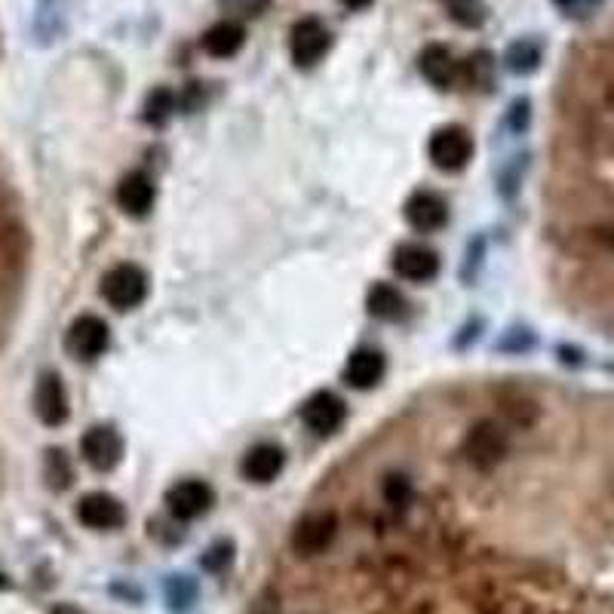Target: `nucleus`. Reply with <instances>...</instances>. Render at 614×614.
<instances>
[{
	"mask_svg": "<svg viewBox=\"0 0 614 614\" xmlns=\"http://www.w3.org/2000/svg\"><path fill=\"white\" fill-rule=\"evenodd\" d=\"M464 455L477 470H492L507 455V433L495 421H477L464 437Z\"/></svg>",
	"mask_w": 614,
	"mask_h": 614,
	"instance_id": "7ed1b4c3",
	"label": "nucleus"
},
{
	"mask_svg": "<svg viewBox=\"0 0 614 614\" xmlns=\"http://www.w3.org/2000/svg\"><path fill=\"white\" fill-rule=\"evenodd\" d=\"M175 108H179V96L172 89H167V86H160V89H154L151 96H148V102H145V120L154 123V126H163L172 118Z\"/></svg>",
	"mask_w": 614,
	"mask_h": 614,
	"instance_id": "5701e85b",
	"label": "nucleus"
},
{
	"mask_svg": "<svg viewBox=\"0 0 614 614\" xmlns=\"http://www.w3.org/2000/svg\"><path fill=\"white\" fill-rule=\"evenodd\" d=\"M47 477L56 489H65L71 482V464L65 458V452H59V449H52L50 458H47Z\"/></svg>",
	"mask_w": 614,
	"mask_h": 614,
	"instance_id": "a878e982",
	"label": "nucleus"
},
{
	"mask_svg": "<svg viewBox=\"0 0 614 614\" xmlns=\"http://www.w3.org/2000/svg\"><path fill=\"white\" fill-rule=\"evenodd\" d=\"M154 197H157V191H154V182L145 172H130L118 185V204L126 216H136V219L148 216Z\"/></svg>",
	"mask_w": 614,
	"mask_h": 614,
	"instance_id": "f3484780",
	"label": "nucleus"
},
{
	"mask_svg": "<svg viewBox=\"0 0 614 614\" xmlns=\"http://www.w3.org/2000/svg\"><path fill=\"white\" fill-rule=\"evenodd\" d=\"M69 351L74 354L77 359H99L108 351V344H111V332H108V323H105L102 317H93V314H84V317H77L69 329Z\"/></svg>",
	"mask_w": 614,
	"mask_h": 614,
	"instance_id": "423d86ee",
	"label": "nucleus"
},
{
	"mask_svg": "<svg viewBox=\"0 0 614 614\" xmlns=\"http://www.w3.org/2000/svg\"><path fill=\"white\" fill-rule=\"evenodd\" d=\"M102 295L114 310H133L148 295V277L136 265H118L105 273Z\"/></svg>",
	"mask_w": 614,
	"mask_h": 614,
	"instance_id": "f257e3e1",
	"label": "nucleus"
},
{
	"mask_svg": "<svg viewBox=\"0 0 614 614\" xmlns=\"http://www.w3.org/2000/svg\"><path fill=\"white\" fill-rule=\"evenodd\" d=\"M77 519L84 523L86 529L93 531H111L120 529L126 523V511L114 495H105V492H89L81 498L77 504Z\"/></svg>",
	"mask_w": 614,
	"mask_h": 614,
	"instance_id": "6e6552de",
	"label": "nucleus"
},
{
	"mask_svg": "<svg viewBox=\"0 0 614 614\" xmlns=\"http://www.w3.org/2000/svg\"><path fill=\"white\" fill-rule=\"evenodd\" d=\"M593 237H597L599 243H602V246H609V249H614V222L597 228V234H593Z\"/></svg>",
	"mask_w": 614,
	"mask_h": 614,
	"instance_id": "c756f323",
	"label": "nucleus"
},
{
	"mask_svg": "<svg viewBox=\"0 0 614 614\" xmlns=\"http://www.w3.org/2000/svg\"><path fill=\"white\" fill-rule=\"evenodd\" d=\"M366 307L378 320H400L406 314V298L400 295V290H393L391 283H376L369 290Z\"/></svg>",
	"mask_w": 614,
	"mask_h": 614,
	"instance_id": "aec40b11",
	"label": "nucleus"
},
{
	"mask_svg": "<svg viewBox=\"0 0 614 614\" xmlns=\"http://www.w3.org/2000/svg\"><path fill=\"white\" fill-rule=\"evenodd\" d=\"M339 535V519L332 511L307 513L298 519V526L292 531V547L298 556H320L326 553Z\"/></svg>",
	"mask_w": 614,
	"mask_h": 614,
	"instance_id": "39448f33",
	"label": "nucleus"
},
{
	"mask_svg": "<svg viewBox=\"0 0 614 614\" xmlns=\"http://www.w3.org/2000/svg\"><path fill=\"white\" fill-rule=\"evenodd\" d=\"M222 7L231 13L228 19H258L268 7H271V0H222Z\"/></svg>",
	"mask_w": 614,
	"mask_h": 614,
	"instance_id": "393cba45",
	"label": "nucleus"
},
{
	"mask_svg": "<svg viewBox=\"0 0 614 614\" xmlns=\"http://www.w3.org/2000/svg\"><path fill=\"white\" fill-rule=\"evenodd\" d=\"M212 501H216V492L206 486L204 479H182V482H175L170 492H167V511L175 519L188 523V519L204 516L212 507Z\"/></svg>",
	"mask_w": 614,
	"mask_h": 614,
	"instance_id": "0eeeda50",
	"label": "nucleus"
},
{
	"mask_svg": "<svg viewBox=\"0 0 614 614\" xmlns=\"http://www.w3.org/2000/svg\"><path fill=\"white\" fill-rule=\"evenodd\" d=\"M384 501L391 507H406L412 501V482L406 477H388L384 479Z\"/></svg>",
	"mask_w": 614,
	"mask_h": 614,
	"instance_id": "b1692460",
	"label": "nucleus"
},
{
	"mask_svg": "<svg viewBox=\"0 0 614 614\" xmlns=\"http://www.w3.org/2000/svg\"><path fill=\"white\" fill-rule=\"evenodd\" d=\"M81 452L89 467L96 470H114L123 458V440L114 427H93L81 440Z\"/></svg>",
	"mask_w": 614,
	"mask_h": 614,
	"instance_id": "1a4fd4ad",
	"label": "nucleus"
},
{
	"mask_svg": "<svg viewBox=\"0 0 614 614\" xmlns=\"http://www.w3.org/2000/svg\"><path fill=\"white\" fill-rule=\"evenodd\" d=\"M332 47V35L326 28L323 22L317 16L298 19L292 25V37H290V50H292V62L298 69H314L326 52Z\"/></svg>",
	"mask_w": 614,
	"mask_h": 614,
	"instance_id": "20e7f679",
	"label": "nucleus"
},
{
	"mask_svg": "<svg viewBox=\"0 0 614 614\" xmlns=\"http://www.w3.org/2000/svg\"><path fill=\"white\" fill-rule=\"evenodd\" d=\"M302 418H305V425L310 427L314 433L329 437V433H335V430L344 425V418H347V406H344V400H339L335 393L320 391V393H314L305 406H302Z\"/></svg>",
	"mask_w": 614,
	"mask_h": 614,
	"instance_id": "9b49d317",
	"label": "nucleus"
},
{
	"mask_svg": "<svg viewBox=\"0 0 614 614\" xmlns=\"http://www.w3.org/2000/svg\"><path fill=\"white\" fill-rule=\"evenodd\" d=\"M418 71H421V77L430 86L449 89V86L455 84V77H458V62H455L452 50L443 47V44H427L421 56H418Z\"/></svg>",
	"mask_w": 614,
	"mask_h": 614,
	"instance_id": "2eb2a0df",
	"label": "nucleus"
},
{
	"mask_svg": "<svg viewBox=\"0 0 614 614\" xmlns=\"http://www.w3.org/2000/svg\"><path fill=\"white\" fill-rule=\"evenodd\" d=\"M495 56L489 50H479L474 52V56H467V62L461 65V71H464V81L470 86H477V89H489L492 86V81H495Z\"/></svg>",
	"mask_w": 614,
	"mask_h": 614,
	"instance_id": "4be33fe9",
	"label": "nucleus"
},
{
	"mask_svg": "<svg viewBox=\"0 0 614 614\" xmlns=\"http://www.w3.org/2000/svg\"><path fill=\"white\" fill-rule=\"evenodd\" d=\"M52 614H84V612H81V609H74V605H56Z\"/></svg>",
	"mask_w": 614,
	"mask_h": 614,
	"instance_id": "2f4dec72",
	"label": "nucleus"
},
{
	"mask_svg": "<svg viewBox=\"0 0 614 614\" xmlns=\"http://www.w3.org/2000/svg\"><path fill=\"white\" fill-rule=\"evenodd\" d=\"M283 449L273 443H261L256 449H249L246 452V458H243V477L249 479V482H271V479L280 477V470H283Z\"/></svg>",
	"mask_w": 614,
	"mask_h": 614,
	"instance_id": "a211bd4d",
	"label": "nucleus"
},
{
	"mask_svg": "<svg viewBox=\"0 0 614 614\" xmlns=\"http://www.w3.org/2000/svg\"><path fill=\"white\" fill-rule=\"evenodd\" d=\"M553 7L568 19H590L602 7V0H553Z\"/></svg>",
	"mask_w": 614,
	"mask_h": 614,
	"instance_id": "bb28decb",
	"label": "nucleus"
},
{
	"mask_svg": "<svg viewBox=\"0 0 614 614\" xmlns=\"http://www.w3.org/2000/svg\"><path fill=\"white\" fill-rule=\"evenodd\" d=\"M347 10H366V7H372V0H342Z\"/></svg>",
	"mask_w": 614,
	"mask_h": 614,
	"instance_id": "7c9ffc66",
	"label": "nucleus"
},
{
	"mask_svg": "<svg viewBox=\"0 0 614 614\" xmlns=\"http://www.w3.org/2000/svg\"><path fill=\"white\" fill-rule=\"evenodd\" d=\"M440 7L445 10V16L467 32H477L489 22V3L486 0H440Z\"/></svg>",
	"mask_w": 614,
	"mask_h": 614,
	"instance_id": "6ab92c4d",
	"label": "nucleus"
},
{
	"mask_svg": "<svg viewBox=\"0 0 614 614\" xmlns=\"http://www.w3.org/2000/svg\"><path fill=\"white\" fill-rule=\"evenodd\" d=\"M384 369H388V363H384L381 351H376V347H359L344 363V381L354 391H372L378 381L384 378Z\"/></svg>",
	"mask_w": 614,
	"mask_h": 614,
	"instance_id": "4468645a",
	"label": "nucleus"
},
{
	"mask_svg": "<svg viewBox=\"0 0 614 614\" xmlns=\"http://www.w3.org/2000/svg\"><path fill=\"white\" fill-rule=\"evenodd\" d=\"M541 44L535 40V37H519V40H513L511 50L504 56V62H507V69L513 74H531V71L541 65Z\"/></svg>",
	"mask_w": 614,
	"mask_h": 614,
	"instance_id": "412c9836",
	"label": "nucleus"
},
{
	"mask_svg": "<svg viewBox=\"0 0 614 614\" xmlns=\"http://www.w3.org/2000/svg\"><path fill=\"white\" fill-rule=\"evenodd\" d=\"M7 587H10V578H7V575H0V590H7Z\"/></svg>",
	"mask_w": 614,
	"mask_h": 614,
	"instance_id": "473e14b6",
	"label": "nucleus"
},
{
	"mask_svg": "<svg viewBox=\"0 0 614 614\" xmlns=\"http://www.w3.org/2000/svg\"><path fill=\"white\" fill-rule=\"evenodd\" d=\"M35 412L47 427H59L69 421V393H65V384H62V378L56 376V372L37 381Z\"/></svg>",
	"mask_w": 614,
	"mask_h": 614,
	"instance_id": "ddd939ff",
	"label": "nucleus"
},
{
	"mask_svg": "<svg viewBox=\"0 0 614 614\" xmlns=\"http://www.w3.org/2000/svg\"><path fill=\"white\" fill-rule=\"evenodd\" d=\"M393 271L409 283H427L440 273V256L421 243H403L393 253Z\"/></svg>",
	"mask_w": 614,
	"mask_h": 614,
	"instance_id": "9d476101",
	"label": "nucleus"
},
{
	"mask_svg": "<svg viewBox=\"0 0 614 614\" xmlns=\"http://www.w3.org/2000/svg\"><path fill=\"white\" fill-rule=\"evenodd\" d=\"M427 154L437 170L461 172L474 157V138L464 126H443L430 136Z\"/></svg>",
	"mask_w": 614,
	"mask_h": 614,
	"instance_id": "f03ea898",
	"label": "nucleus"
},
{
	"mask_svg": "<svg viewBox=\"0 0 614 614\" xmlns=\"http://www.w3.org/2000/svg\"><path fill=\"white\" fill-rule=\"evenodd\" d=\"M209 553H212V556H204V565H206V568H219V565L228 563V560H231V547H228V544L212 547Z\"/></svg>",
	"mask_w": 614,
	"mask_h": 614,
	"instance_id": "c85d7f7f",
	"label": "nucleus"
},
{
	"mask_svg": "<svg viewBox=\"0 0 614 614\" xmlns=\"http://www.w3.org/2000/svg\"><path fill=\"white\" fill-rule=\"evenodd\" d=\"M403 212H406V222L415 231H421V234H433V231H440L449 222V206L433 191H415L406 200V206H403Z\"/></svg>",
	"mask_w": 614,
	"mask_h": 614,
	"instance_id": "f8f14e48",
	"label": "nucleus"
},
{
	"mask_svg": "<svg viewBox=\"0 0 614 614\" xmlns=\"http://www.w3.org/2000/svg\"><path fill=\"white\" fill-rule=\"evenodd\" d=\"M243 44H246V28L237 19H222L212 28H206V35L200 37V47L212 59H231L243 50Z\"/></svg>",
	"mask_w": 614,
	"mask_h": 614,
	"instance_id": "dca6fc26",
	"label": "nucleus"
},
{
	"mask_svg": "<svg viewBox=\"0 0 614 614\" xmlns=\"http://www.w3.org/2000/svg\"><path fill=\"white\" fill-rule=\"evenodd\" d=\"M167 593H170L172 609H188L191 602H194V584H188L185 578H175L170 580Z\"/></svg>",
	"mask_w": 614,
	"mask_h": 614,
	"instance_id": "cd10ccee",
	"label": "nucleus"
}]
</instances>
